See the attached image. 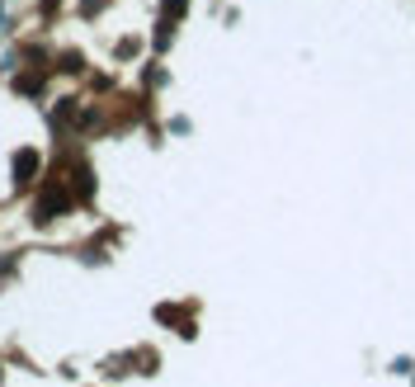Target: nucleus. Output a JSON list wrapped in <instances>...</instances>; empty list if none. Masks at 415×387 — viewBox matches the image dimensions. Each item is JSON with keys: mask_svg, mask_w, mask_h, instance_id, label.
Returning a JSON list of instances; mask_svg holds the SVG:
<instances>
[]
</instances>
